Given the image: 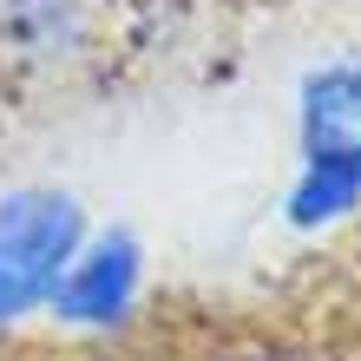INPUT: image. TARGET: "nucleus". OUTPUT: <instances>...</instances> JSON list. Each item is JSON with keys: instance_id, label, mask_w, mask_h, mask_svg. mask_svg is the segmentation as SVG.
Returning <instances> with one entry per match:
<instances>
[{"instance_id": "2", "label": "nucleus", "mask_w": 361, "mask_h": 361, "mask_svg": "<svg viewBox=\"0 0 361 361\" xmlns=\"http://www.w3.org/2000/svg\"><path fill=\"white\" fill-rule=\"evenodd\" d=\"M92 210L66 184H13L0 190V335L47 315L59 276L79 257Z\"/></svg>"}, {"instance_id": "4", "label": "nucleus", "mask_w": 361, "mask_h": 361, "mask_svg": "<svg viewBox=\"0 0 361 361\" xmlns=\"http://www.w3.org/2000/svg\"><path fill=\"white\" fill-rule=\"evenodd\" d=\"M92 39V0H0V53L20 66H66Z\"/></svg>"}, {"instance_id": "1", "label": "nucleus", "mask_w": 361, "mask_h": 361, "mask_svg": "<svg viewBox=\"0 0 361 361\" xmlns=\"http://www.w3.org/2000/svg\"><path fill=\"white\" fill-rule=\"evenodd\" d=\"M361 210V53H329L295 79V171L283 224L315 237Z\"/></svg>"}, {"instance_id": "3", "label": "nucleus", "mask_w": 361, "mask_h": 361, "mask_svg": "<svg viewBox=\"0 0 361 361\" xmlns=\"http://www.w3.org/2000/svg\"><path fill=\"white\" fill-rule=\"evenodd\" d=\"M145 276H152V257H145V237L132 224H92L79 257L66 263L47 322L73 329V335H118L138 322L145 302Z\"/></svg>"}, {"instance_id": "5", "label": "nucleus", "mask_w": 361, "mask_h": 361, "mask_svg": "<svg viewBox=\"0 0 361 361\" xmlns=\"http://www.w3.org/2000/svg\"><path fill=\"white\" fill-rule=\"evenodd\" d=\"M204 361H315V355L289 342H230V348H210Z\"/></svg>"}]
</instances>
